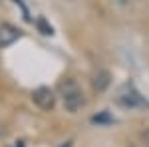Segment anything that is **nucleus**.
<instances>
[{"instance_id":"obj_1","label":"nucleus","mask_w":149,"mask_h":147,"mask_svg":"<svg viewBox=\"0 0 149 147\" xmlns=\"http://www.w3.org/2000/svg\"><path fill=\"white\" fill-rule=\"evenodd\" d=\"M60 95H62L64 107H66L70 113L80 111L81 107L86 105L84 91H81V88L78 86V82H74V79H66V82L60 84Z\"/></svg>"},{"instance_id":"obj_2","label":"nucleus","mask_w":149,"mask_h":147,"mask_svg":"<svg viewBox=\"0 0 149 147\" xmlns=\"http://www.w3.org/2000/svg\"><path fill=\"white\" fill-rule=\"evenodd\" d=\"M115 102L119 103L121 107H129V109H133V107H145L147 102L141 98V93H139L131 84H123L117 93H115Z\"/></svg>"},{"instance_id":"obj_3","label":"nucleus","mask_w":149,"mask_h":147,"mask_svg":"<svg viewBox=\"0 0 149 147\" xmlns=\"http://www.w3.org/2000/svg\"><path fill=\"white\" fill-rule=\"evenodd\" d=\"M32 102H34L40 109L52 111V109L56 107V95H54V91L50 90V88H38V90L32 91Z\"/></svg>"},{"instance_id":"obj_4","label":"nucleus","mask_w":149,"mask_h":147,"mask_svg":"<svg viewBox=\"0 0 149 147\" xmlns=\"http://www.w3.org/2000/svg\"><path fill=\"white\" fill-rule=\"evenodd\" d=\"M20 38V30H16L10 24H2L0 26V48H8Z\"/></svg>"},{"instance_id":"obj_5","label":"nucleus","mask_w":149,"mask_h":147,"mask_svg":"<svg viewBox=\"0 0 149 147\" xmlns=\"http://www.w3.org/2000/svg\"><path fill=\"white\" fill-rule=\"evenodd\" d=\"M109 84H111V76H109L107 70H97V72H93L92 88L95 91H105L107 88H109Z\"/></svg>"},{"instance_id":"obj_6","label":"nucleus","mask_w":149,"mask_h":147,"mask_svg":"<svg viewBox=\"0 0 149 147\" xmlns=\"http://www.w3.org/2000/svg\"><path fill=\"white\" fill-rule=\"evenodd\" d=\"M36 26H38V30H40L42 34H46V36H52V34H54V30H52V26L46 22V18H38Z\"/></svg>"},{"instance_id":"obj_7","label":"nucleus","mask_w":149,"mask_h":147,"mask_svg":"<svg viewBox=\"0 0 149 147\" xmlns=\"http://www.w3.org/2000/svg\"><path fill=\"white\" fill-rule=\"evenodd\" d=\"M92 121L93 123H113V117L109 115V113H100V115H93L92 117Z\"/></svg>"},{"instance_id":"obj_8","label":"nucleus","mask_w":149,"mask_h":147,"mask_svg":"<svg viewBox=\"0 0 149 147\" xmlns=\"http://www.w3.org/2000/svg\"><path fill=\"white\" fill-rule=\"evenodd\" d=\"M141 143H143V147H149V129H145V131H141Z\"/></svg>"}]
</instances>
